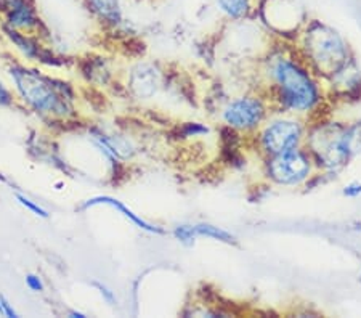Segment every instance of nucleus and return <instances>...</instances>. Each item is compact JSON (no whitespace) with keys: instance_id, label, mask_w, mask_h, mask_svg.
Wrapping results in <instances>:
<instances>
[{"instance_id":"nucleus-19","label":"nucleus","mask_w":361,"mask_h":318,"mask_svg":"<svg viewBox=\"0 0 361 318\" xmlns=\"http://www.w3.org/2000/svg\"><path fill=\"white\" fill-rule=\"evenodd\" d=\"M24 282H26V286L29 288L32 293H43V289H45L42 277L37 275V273H27Z\"/></svg>"},{"instance_id":"nucleus-11","label":"nucleus","mask_w":361,"mask_h":318,"mask_svg":"<svg viewBox=\"0 0 361 318\" xmlns=\"http://www.w3.org/2000/svg\"><path fill=\"white\" fill-rule=\"evenodd\" d=\"M94 206L113 207V209H116L119 214H122L125 219H129V221L132 222L136 228L143 230V232H146V233H151V235H164V233H166V230H164L162 227L156 226V223H151V222L145 221L143 217H140L139 214H135L132 209H130V207L125 206L122 201L113 198V196H108V195L94 196V198L87 200L84 205L79 207V211H85V209H89V207H94Z\"/></svg>"},{"instance_id":"nucleus-18","label":"nucleus","mask_w":361,"mask_h":318,"mask_svg":"<svg viewBox=\"0 0 361 318\" xmlns=\"http://www.w3.org/2000/svg\"><path fill=\"white\" fill-rule=\"evenodd\" d=\"M16 95L13 89H10L8 84L0 79V108H12L16 105Z\"/></svg>"},{"instance_id":"nucleus-13","label":"nucleus","mask_w":361,"mask_h":318,"mask_svg":"<svg viewBox=\"0 0 361 318\" xmlns=\"http://www.w3.org/2000/svg\"><path fill=\"white\" fill-rule=\"evenodd\" d=\"M215 5L232 21L246 20L257 12V0H215Z\"/></svg>"},{"instance_id":"nucleus-6","label":"nucleus","mask_w":361,"mask_h":318,"mask_svg":"<svg viewBox=\"0 0 361 318\" xmlns=\"http://www.w3.org/2000/svg\"><path fill=\"white\" fill-rule=\"evenodd\" d=\"M0 31L26 63H37L47 68H63L66 64L63 57H59L52 50V47L47 46L43 37L15 31L3 25H0Z\"/></svg>"},{"instance_id":"nucleus-1","label":"nucleus","mask_w":361,"mask_h":318,"mask_svg":"<svg viewBox=\"0 0 361 318\" xmlns=\"http://www.w3.org/2000/svg\"><path fill=\"white\" fill-rule=\"evenodd\" d=\"M7 74L16 100L37 116L55 120L76 116V92L69 82L20 62L10 63Z\"/></svg>"},{"instance_id":"nucleus-2","label":"nucleus","mask_w":361,"mask_h":318,"mask_svg":"<svg viewBox=\"0 0 361 318\" xmlns=\"http://www.w3.org/2000/svg\"><path fill=\"white\" fill-rule=\"evenodd\" d=\"M302 50L311 71L326 78L334 76L348 62L344 37L334 27L318 20H311L304 25Z\"/></svg>"},{"instance_id":"nucleus-21","label":"nucleus","mask_w":361,"mask_h":318,"mask_svg":"<svg viewBox=\"0 0 361 318\" xmlns=\"http://www.w3.org/2000/svg\"><path fill=\"white\" fill-rule=\"evenodd\" d=\"M94 286L98 289V293L101 294V298L105 299L109 305H114V304L118 303L116 294H114V291H111V289H109V288L106 286V284L98 283V282H94Z\"/></svg>"},{"instance_id":"nucleus-28","label":"nucleus","mask_w":361,"mask_h":318,"mask_svg":"<svg viewBox=\"0 0 361 318\" xmlns=\"http://www.w3.org/2000/svg\"><path fill=\"white\" fill-rule=\"evenodd\" d=\"M360 282H361V275H360Z\"/></svg>"},{"instance_id":"nucleus-23","label":"nucleus","mask_w":361,"mask_h":318,"mask_svg":"<svg viewBox=\"0 0 361 318\" xmlns=\"http://www.w3.org/2000/svg\"><path fill=\"white\" fill-rule=\"evenodd\" d=\"M344 195L348 196V198H357V196L361 195V184L360 182L348 184L346 188H344Z\"/></svg>"},{"instance_id":"nucleus-25","label":"nucleus","mask_w":361,"mask_h":318,"mask_svg":"<svg viewBox=\"0 0 361 318\" xmlns=\"http://www.w3.org/2000/svg\"><path fill=\"white\" fill-rule=\"evenodd\" d=\"M68 317L69 318H85L87 315L84 314V312H80V310H69L68 312Z\"/></svg>"},{"instance_id":"nucleus-7","label":"nucleus","mask_w":361,"mask_h":318,"mask_svg":"<svg viewBox=\"0 0 361 318\" xmlns=\"http://www.w3.org/2000/svg\"><path fill=\"white\" fill-rule=\"evenodd\" d=\"M304 137V127L297 119L281 118L265 125L260 134V148L268 156H275L297 148Z\"/></svg>"},{"instance_id":"nucleus-27","label":"nucleus","mask_w":361,"mask_h":318,"mask_svg":"<svg viewBox=\"0 0 361 318\" xmlns=\"http://www.w3.org/2000/svg\"><path fill=\"white\" fill-rule=\"evenodd\" d=\"M0 315H2V307H0Z\"/></svg>"},{"instance_id":"nucleus-8","label":"nucleus","mask_w":361,"mask_h":318,"mask_svg":"<svg viewBox=\"0 0 361 318\" xmlns=\"http://www.w3.org/2000/svg\"><path fill=\"white\" fill-rule=\"evenodd\" d=\"M267 116V108L264 102L257 97H239L229 102L223 109V120L233 130H255L264 123Z\"/></svg>"},{"instance_id":"nucleus-17","label":"nucleus","mask_w":361,"mask_h":318,"mask_svg":"<svg viewBox=\"0 0 361 318\" xmlns=\"http://www.w3.org/2000/svg\"><path fill=\"white\" fill-rule=\"evenodd\" d=\"M172 235L175 240L180 241L182 244H187V246L194 244L196 238H198V235H196V232H194V227L187 226V223H182V226L175 227L172 230Z\"/></svg>"},{"instance_id":"nucleus-22","label":"nucleus","mask_w":361,"mask_h":318,"mask_svg":"<svg viewBox=\"0 0 361 318\" xmlns=\"http://www.w3.org/2000/svg\"><path fill=\"white\" fill-rule=\"evenodd\" d=\"M0 307H2V315L8 317V318H18V312L15 310V307L12 305V303L5 298V296L0 294Z\"/></svg>"},{"instance_id":"nucleus-26","label":"nucleus","mask_w":361,"mask_h":318,"mask_svg":"<svg viewBox=\"0 0 361 318\" xmlns=\"http://www.w3.org/2000/svg\"><path fill=\"white\" fill-rule=\"evenodd\" d=\"M260 2H265V0H257V4H260Z\"/></svg>"},{"instance_id":"nucleus-5","label":"nucleus","mask_w":361,"mask_h":318,"mask_svg":"<svg viewBox=\"0 0 361 318\" xmlns=\"http://www.w3.org/2000/svg\"><path fill=\"white\" fill-rule=\"evenodd\" d=\"M313 159L302 148H292L280 155L268 156L265 172L271 182L292 186L305 182L310 177Z\"/></svg>"},{"instance_id":"nucleus-9","label":"nucleus","mask_w":361,"mask_h":318,"mask_svg":"<svg viewBox=\"0 0 361 318\" xmlns=\"http://www.w3.org/2000/svg\"><path fill=\"white\" fill-rule=\"evenodd\" d=\"M3 26L12 27L15 31L26 32V34H37L45 39L47 27L43 25L42 16L37 10L34 0H16L10 8L0 16Z\"/></svg>"},{"instance_id":"nucleus-16","label":"nucleus","mask_w":361,"mask_h":318,"mask_svg":"<svg viewBox=\"0 0 361 318\" xmlns=\"http://www.w3.org/2000/svg\"><path fill=\"white\" fill-rule=\"evenodd\" d=\"M15 198H16V201L20 202L21 206L24 207V209H27L31 214H34V216L41 217V219H48V217H50V214H48V211L43 209V207L39 205V202L32 201L29 196H26L23 193H15Z\"/></svg>"},{"instance_id":"nucleus-4","label":"nucleus","mask_w":361,"mask_h":318,"mask_svg":"<svg viewBox=\"0 0 361 318\" xmlns=\"http://www.w3.org/2000/svg\"><path fill=\"white\" fill-rule=\"evenodd\" d=\"M309 155L325 169H339L346 166L350 156L357 151L353 140V125L337 123H320L310 129L307 135Z\"/></svg>"},{"instance_id":"nucleus-24","label":"nucleus","mask_w":361,"mask_h":318,"mask_svg":"<svg viewBox=\"0 0 361 318\" xmlns=\"http://www.w3.org/2000/svg\"><path fill=\"white\" fill-rule=\"evenodd\" d=\"M16 0H0V16H2L7 10L10 8V5L15 4Z\"/></svg>"},{"instance_id":"nucleus-14","label":"nucleus","mask_w":361,"mask_h":318,"mask_svg":"<svg viewBox=\"0 0 361 318\" xmlns=\"http://www.w3.org/2000/svg\"><path fill=\"white\" fill-rule=\"evenodd\" d=\"M105 60V58H103ZM101 58L98 60H87V62L82 64V74L85 76L87 81L94 82V84H106L111 78V71L106 67V63L103 62Z\"/></svg>"},{"instance_id":"nucleus-10","label":"nucleus","mask_w":361,"mask_h":318,"mask_svg":"<svg viewBox=\"0 0 361 318\" xmlns=\"http://www.w3.org/2000/svg\"><path fill=\"white\" fill-rule=\"evenodd\" d=\"M161 85V73L153 64L139 63L129 73V89L140 100H150Z\"/></svg>"},{"instance_id":"nucleus-20","label":"nucleus","mask_w":361,"mask_h":318,"mask_svg":"<svg viewBox=\"0 0 361 318\" xmlns=\"http://www.w3.org/2000/svg\"><path fill=\"white\" fill-rule=\"evenodd\" d=\"M209 132V129L206 125H202L199 123H187L183 125V135L185 137H198L202 134Z\"/></svg>"},{"instance_id":"nucleus-12","label":"nucleus","mask_w":361,"mask_h":318,"mask_svg":"<svg viewBox=\"0 0 361 318\" xmlns=\"http://www.w3.org/2000/svg\"><path fill=\"white\" fill-rule=\"evenodd\" d=\"M90 15L109 29H118L125 25L122 0H84Z\"/></svg>"},{"instance_id":"nucleus-3","label":"nucleus","mask_w":361,"mask_h":318,"mask_svg":"<svg viewBox=\"0 0 361 318\" xmlns=\"http://www.w3.org/2000/svg\"><path fill=\"white\" fill-rule=\"evenodd\" d=\"M271 78L275 81L278 100L288 111L309 113L321 100L320 87L307 68L289 58L273 63Z\"/></svg>"},{"instance_id":"nucleus-15","label":"nucleus","mask_w":361,"mask_h":318,"mask_svg":"<svg viewBox=\"0 0 361 318\" xmlns=\"http://www.w3.org/2000/svg\"><path fill=\"white\" fill-rule=\"evenodd\" d=\"M193 227H194V232L198 237L220 241V243H227V244H236V238H234L232 233L220 227L212 226V223H196V226H193Z\"/></svg>"}]
</instances>
